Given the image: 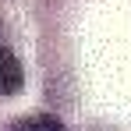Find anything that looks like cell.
<instances>
[{"label": "cell", "instance_id": "1", "mask_svg": "<svg viewBox=\"0 0 131 131\" xmlns=\"http://www.w3.org/2000/svg\"><path fill=\"white\" fill-rule=\"evenodd\" d=\"M25 82L21 74V64H18V57L4 46V39H0V96H11V92H18Z\"/></svg>", "mask_w": 131, "mask_h": 131}, {"label": "cell", "instance_id": "2", "mask_svg": "<svg viewBox=\"0 0 131 131\" xmlns=\"http://www.w3.org/2000/svg\"><path fill=\"white\" fill-rule=\"evenodd\" d=\"M28 131H67L57 117H36L32 124H28Z\"/></svg>", "mask_w": 131, "mask_h": 131}]
</instances>
